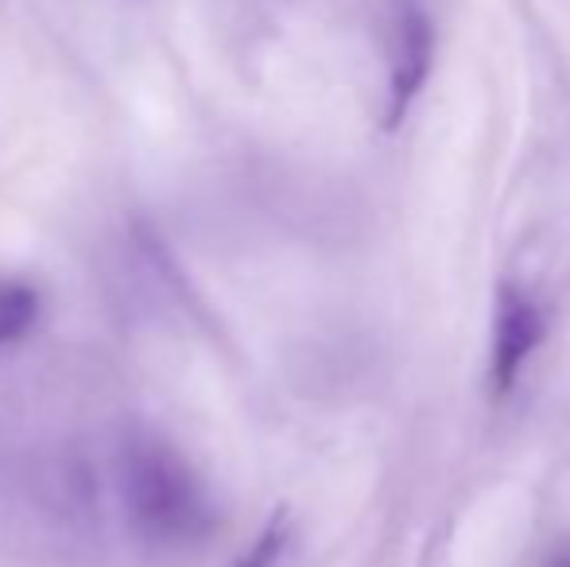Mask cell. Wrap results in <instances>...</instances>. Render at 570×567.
Returning a JSON list of instances; mask_svg holds the SVG:
<instances>
[{"instance_id":"obj_6","label":"cell","mask_w":570,"mask_h":567,"mask_svg":"<svg viewBox=\"0 0 570 567\" xmlns=\"http://www.w3.org/2000/svg\"><path fill=\"white\" fill-rule=\"evenodd\" d=\"M543 567H570V548H559V553L551 556V560L543 564Z\"/></svg>"},{"instance_id":"obj_4","label":"cell","mask_w":570,"mask_h":567,"mask_svg":"<svg viewBox=\"0 0 570 567\" xmlns=\"http://www.w3.org/2000/svg\"><path fill=\"white\" fill-rule=\"evenodd\" d=\"M43 315V295L31 281L0 276V350L23 342Z\"/></svg>"},{"instance_id":"obj_5","label":"cell","mask_w":570,"mask_h":567,"mask_svg":"<svg viewBox=\"0 0 570 567\" xmlns=\"http://www.w3.org/2000/svg\"><path fill=\"white\" fill-rule=\"evenodd\" d=\"M287 540H292V517L279 506L276 514H272V521L261 529V537L253 540V548L233 567H279V560H284V553H287Z\"/></svg>"},{"instance_id":"obj_3","label":"cell","mask_w":570,"mask_h":567,"mask_svg":"<svg viewBox=\"0 0 570 567\" xmlns=\"http://www.w3.org/2000/svg\"><path fill=\"white\" fill-rule=\"evenodd\" d=\"M431 62H435V28L431 16L415 0H400L392 20V51H389V101H384V129H400L412 101L428 86Z\"/></svg>"},{"instance_id":"obj_1","label":"cell","mask_w":570,"mask_h":567,"mask_svg":"<svg viewBox=\"0 0 570 567\" xmlns=\"http://www.w3.org/2000/svg\"><path fill=\"white\" fill-rule=\"evenodd\" d=\"M120 501L140 540L195 548L218 532L222 517L198 470L159 436H132L120 451Z\"/></svg>"},{"instance_id":"obj_2","label":"cell","mask_w":570,"mask_h":567,"mask_svg":"<svg viewBox=\"0 0 570 567\" xmlns=\"http://www.w3.org/2000/svg\"><path fill=\"white\" fill-rule=\"evenodd\" d=\"M548 339V315H543L540 300L528 295L524 287L504 284L497 292L493 307V350H489V385L497 397L512 393L520 385L528 358L540 350Z\"/></svg>"}]
</instances>
